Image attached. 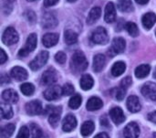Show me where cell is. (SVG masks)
Wrapping results in <instances>:
<instances>
[{
    "label": "cell",
    "mask_w": 156,
    "mask_h": 138,
    "mask_svg": "<svg viewBox=\"0 0 156 138\" xmlns=\"http://www.w3.org/2000/svg\"><path fill=\"white\" fill-rule=\"evenodd\" d=\"M46 112L48 114V122L52 127H57L61 114V107L58 106H48Z\"/></svg>",
    "instance_id": "7"
},
{
    "label": "cell",
    "mask_w": 156,
    "mask_h": 138,
    "mask_svg": "<svg viewBox=\"0 0 156 138\" xmlns=\"http://www.w3.org/2000/svg\"><path fill=\"white\" fill-rule=\"evenodd\" d=\"M132 83H133V80H132V78L131 77H126V78H124L122 81V82H121V87H122V88H124L125 90L126 89H128L131 85H132Z\"/></svg>",
    "instance_id": "42"
},
{
    "label": "cell",
    "mask_w": 156,
    "mask_h": 138,
    "mask_svg": "<svg viewBox=\"0 0 156 138\" xmlns=\"http://www.w3.org/2000/svg\"><path fill=\"white\" fill-rule=\"evenodd\" d=\"M57 79L58 76L55 69L48 68L47 71H44V73L41 76V83L46 86H52V84L57 82Z\"/></svg>",
    "instance_id": "8"
},
{
    "label": "cell",
    "mask_w": 156,
    "mask_h": 138,
    "mask_svg": "<svg viewBox=\"0 0 156 138\" xmlns=\"http://www.w3.org/2000/svg\"><path fill=\"white\" fill-rule=\"evenodd\" d=\"M80 85L82 88V90L89 91V90H90L93 87L94 80H93V78L90 74H84V75H82V77L80 79Z\"/></svg>",
    "instance_id": "25"
},
{
    "label": "cell",
    "mask_w": 156,
    "mask_h": 138,
    "mask_svg": "<svg viewBox=\"0 0 156 138\" xmlns=\"http://www.w3.org/2000/svg\"><path fill=\"white\" fill-rule=\"evenodd\" d=\"M141 92L144 97H146L152 101L156 100V83L154 82H149L144 83L142 87Z\"/></svg>",
    "instance_id": "11"
},
{
    "label": "cell",
    "mask_w": 156,
    "mask_h": 138,
    "mask_svg": "<svg viewBox=\"0 0 156 138\" xmlns=\"http://www.w3.org/2000/svg\"><path fill=\"white\" fill-rule=\"evenodd\" d=\"M25 16L27 17V19L30 22V23H34L37 19V16H36V14L31 11V10H28L25 13Z\"/></svg>",
    "instance_id": "43"
},
{
    "label": "cell",
    "mask_w": 156,
    "mask_h": 138,
    "mask_svg": "<svg viewBox=\"0 0 156 138\" xmlns=\"http://www.w3.org/2000/svg\"><path fill=\"white\" fill-rule=\"evenodd\" d=\"M77 126V119L73 114H68L62 122V129L66 133L73 131Z\"/></svg>",
    "instance_id": "14"
},
{
    "label": "cell",
    "mask_w": 156,
    "mask_h": 138,
    "mask_svg": "<svg viewBox=\"0 0 156 138\" xmlns=\"http://www.w3.org/2000/svg\"><path fill=\"white\" fill-rule=\"evenodd\" d=\"M152 138H156V133H154V134L153 135V137Z\"/></svg>",
    "instance_id": "52"
},
{
    "label": "cell",
    "mask_w": 156,
    "mask_h": 138,
    "mask_svg": "<svg viewBox=\"0 0 156 138\" xmlns=\"http://www.w3.org/2000/svg\"><path fill=\"white\" fill-rule=\"evenodd\" d=\"M106 58L103 54H97L93 59V70L96 72H100L105 66Z\"/></svg>",
    "instance_id": "23"
},
{
    "label": "cell",
    "mask_w": 156,
    "mask_h": 138,
    "mask_svg": "<svg viewBox=\"0 0 156 138\" xmlns=\"http://www.w3.org/2000/svg\"><path fill=\"white\" fill-rule=\"evenodd\" d=\"M88 64L89 62L82 51L77 50L72 55L70 60V68L72 71H74L75 73H79L85 71L88 67Z\"/></svg>",
    "instance_id": "1"
},
{
    "label": "cell",
    "mask_w": 156,
    "mask_h": 138,
    "mask_svg": "<svg viewBox=\"0 0 156 138\" xmlns=\"http://www.w3.org/2000/svg\"><path fill=\"white\" fill-rule=\"evenodd\" d=\"M26 112L29 115H38L43 113V107L39 101L34 100L26 104Z\"/></svg>",
    "instance_id": "10"
},
{
    "label": "cell",
    "mask_w": 156,
    "mask_h": 138,
    "mask_svg": "<svg viewBox=\"0 0 156 138\" xmlns=\"http://www.w3.org/2000/svg\"><path fill=\"white\" fill-rule=\"evenodd\" d=\"M126 48V42L124 40V38H115L112 42V46L109 49V55L113 57L115 55H118L122 52L124 51Z\"/></svg>",
    "instance_id": "6"
},
{
    "label": "cell",
    "mask_w": 156,
    "mask_h": 138,
    "mask_svg": "<svg viewBox=\"0 0 156 138\" xmlns=\"http://www.w3.org/2000/svg\"><path fill=\"white\" fill-rule=\"evenodd\" d=\"M27 1H30V2H33V1H36V0H27Z\"/></svg>",
    "instance_id": "53"
},
{
    "label": "cell",
    "mask_w": 156,
    "mask_h": 138,
    "mask_svg": "<svg viewBox=\"0 0 156 138\" xmlns=\"http://www.w3.org/2000/svg\"><path fill=\"white\" fill-rule=\"evenodd\" d=\"M117 7L121 12H132L133 10V5L131 0H119Z\"/></svg>",
    "instance_id": "33"
},
{
    "label": "cell",
    "mask_w": 156,
    "mask_h": 138,
    "mask_svg": "<svg viewBox=\"0 0 156 138\" xmlns=\"http://www.w3.org/2000/svg\"><path fill=\"white\" fill-rule=\"evenodd\" d=\"M125 29L132 37H137L139 35V28L137 25L133 22H127L124 26Z\"/></svg>",
    "instance_id": "34"
},
{
    "label": "cell",
    "mask_w": 156,
    "mask_h": 138,
    "mask_svg": "<svg viewBox=\"0 0 156 138\" xmlns=\"http://www.w3.org/2000/svg\"><path fill=\"white\" fill-rule=\"evenodd\" d=\"M2 99L7 103H16L18 101V94L15 90L7 89L2 93Z\"/></svg>",
    "instance_id": "20"
},
{
    "label": "cell",
    "mask_w": 156,
    "mask_h": 138,
    "mask_svg": "<svg viewBox=\"0 0 156 138\" xmlns=\"http://www.w3.org/2000/svg\"><path fill=\"white\" fill-rule=\"evenodd\" d=\"M95 129V125L92 121H86L83 123L80 128V133L83 136H89L92 134Z\"/></svg>",
    "instance_id": "30"
},
{
    "label": "cell",
    "mask_w": 156,
    "mask_h": 138,
    "mask_svg": "<svg viewBox=\"0 0 156 138\" xmlns=\"http://www.w3.org/2000/svg\"><path fill=\"white\" fill-rule=\"evenodd\" d=\"M102 106H103L102 101L99 97H95V96L90 98L87 102V104H86V108L90 112L100 110Z\"/></svg>",
    "instance_id": "21"
},
{
    "label": "cell",
    "mask_w": 156,
    "mask_h": 138,
    "mask_svg": "<svg viewBox=\"0 0 156 138\" xmlns=\"http://www.w3.org/2000/svg\"><path fill=\"white\" fill-rule=\"evenodd\" d=\"M59 0H44V6L46 7H49L52 6L54 5H56L57 3H58Z\"/></svg>",
    "instance_id": "45"
},
{
    "label": "cell",
    "mask_w": 156,
    "mask_h": 138,
    "mask_svg": "<svg viewBox=\"0 0 156 138\" xmlns=\"http://www.w3.org/2000/svg\"><path fill=\"white\" fill-rule=\"evenodd\" d=\"M15 0H4L3 2V11L5 15H8L12 10V5Z\"/></svg>",
    "instance_id": "40"
},
{
    "label": "cell",
    "mask_w": 156,
    "mask_h": 138,
    "mask_svg": "<svg viewBox=\"0 0 156 138\" xmlns=\"http://www.w3.org/2000/svg\"><path fill=\"white\" fill-rule=\"evenodd\" d=\"M125 70H126V64L123 61H117L112 66L111 73L114 77H119L125 71Z\"/></svg>",
    "instance_id": "28"
},
{
    "label": "cell",
    "mask_w": 156,
    "mask_h": 138,
    "mask_svg": "<svg viewBox=\"0 0 156 138\" xmlns=\"http://www.w3.org/2000/svg\"><path fill=\"white\" fill-rule=\"evenodd\" d=\"M156 22V15L154 13L149 12L146 13L145 15H144L143 18H142V23L143 26L146 28V29H151L154 25Z\"/></svg>",
    "instance_id": "22"
},
{
    "label": "cell",
    "mask_w": 156,
    "mask_h": 138,
    "mask_svg": "<svg viewBox=\"0 0 156 138\" xmlns=\"http://www.w3.org/2000/svg\"><path fill=\"white\" fill-rule=\"evenodd\" d=\"M116 19V9L112 2H109L105 7L104 20L107 23H113Z\"/></svg>",
    "instance_id": "15"
},
{
    "label": "cell",
    "mask_w": 156,
    "mask_h": 138,
    "mask_svg": "<svg viewBox=\"0 0 156 138\" xmlns=\"http://www.w3.org/2000/svg\"><path fill=\"white\" fill-rule=\"evenodd\" d=\"M64 40L68 45H73L78 41V34L71 29H67L64 32Z\"/></svg>",
    "instance_id": "31"
},
{
    "label": "cell",
    "mask_w": 156,
    "mask_h": 138,
    "mask_svg": "<svg viewBox=\"0 0 156 138\" xmlns=\"http://www.w3.org/2000/svg\"><path fill=\"white\" fill-rule=\"evenodd\" d=\"M48 52L46 50H43L41 52H39L36 58L29 63V67L32 71H38L40 70L48 61Z\"/></svg>",
    "instance_id": "5"
},
{
    "label": "cell",
    "mask_w": 156,
    "mask_h": 138,
    "mask_svg": "<svg viewBox=\"0 0 156 138\" xmlns=\"http://www.w3.org/2000/svg\"><path fill=\"white\" fill-rule=\"evenodd\" d=\"M55 60L58 64H64L66 62V60H67V55L63 51H58L55 55Z\"/></svg>",
    "instance_id": "41"
},
{
    "label": "cell",
    "mask_w": 156,
    "mask_h": 138,
    "mask_svg": "<svg viewBox=\"0 0 156 138\" xmlns=\"http://www.w3.org/2000/svg\"><path fill=\"white\" fill-rule=\"evenodd\" d=\"M63 95L62 93V88L58 85H52L49 86L45 92H44V97L48 101H55L58 100Z\"/></svg>",
    "instance_id": "9"
},
{
    "label": "cell",
    "mask_w": 156,
    "mask_h": 138,
    "mask_svg": "<svg viewBox=\"0 0 156 138\" xmlns=\"http://www.w3.org/2000/svg\"><path fill=\"white\" fill-rule=\"evenodd\" d=\"M112 95L113 97L118 100V101H122L124 99L125 95H126V90L122 87H119V88H115L112 90Z\"/></svg>",
    "instance_id": "37"
},
{
    "label": "cell",
    "mask_w": 156,
    "mask_h": 138,
    "mask_svg": "<svg viewBox=\"0 0 156 138\" xmlns=\"http://www.w3.org/2000/svg\"><path fill=\"white\" fill-rule=\"evenodd\" d=\"M148 120L151 121V122H153V123H154V124H156V111L152 112V113H150V114H148Z\"/></svg>",
    "instance_id": "46"
},
{
    "label": "cell",
    "mask_w": 156,
    "mask_h": 138,
    "mask_svg": "<svg viewBox=\"0 0 156 138\" xmlns=\"http://www.w3.org/2000/svg\"><path fill=\"white\" fill-rule=\"evenodd\" d=\"M20 91L21 93L26 95V96H30L34 93L35 92V87L32 83L29 82H25L20 86Z\"/></svg>",
    "instance_id": "35"
},
{
    "label": "cell",
    "mask_w": 156,
    "mask_h": 138,
    "mask_svg": "<svg viewBox=\"0 0 156 138\" xmlns=\"http://www.w3.org/2000/svg\"><path fill=\"white\" fill-rule=\"evenodd\" d=\"M151 71V67L148 64H142L140 66H138L135 69V76L138 79H144L145 77H147L150 73Z\"/></svg>",
    "instance_id": "27"
},
{
    "label": "cell",
    "mask_w": 156,
    "mask_h": 138,
    "mask_svg": "<svg viewBox=\"0 0 156 138\" xmlns=\"http://www.w3.org/2000/svg\"><path fill=\"white\" fill-rule=\"evenodd\" d=\"M81 102H82V98L80 95L79 94H76V95H73L69 102V106L71 108V109H78L80 105H81Z\"/></svg>",
    "instance_id": "36"
},
{
    "label": "cell",
    "mask_w": 156,
    "mask_h": 138,
    "mask_svg": "<svg viewBox=\"0 0 156 138\" xmlns=\"http://www.w3.org/2000/svg\"><path fill=\"white\" fill-rule=\"evenodd\" d=\"M10 75L16 81H25L27 78V71L22 67L16 66L11 70Z\"/></svg>",
    "instance_id": "19"
},
{
    "label": "cell",
    "mask_w": 156,
    "mask_h": 138,
    "mask_svg": "<svg viewBox=\"0 0 156 138\" xmlns=\"http://www.w3.org/2000/svg\"><path fill=\"white\" fill-rule=\"evenodd\" d=\"M135 1L140 5H146L149 2V0H135Z\"/></svg>",
    "instance_id": "49"
},
{
    "label": "cell",
    "mask_w": 156,
    "mask_h": 138,
    "mask_svg": "<svg viewBox=\"0 0 156 138\" xmlns=\"http://www.w3.org/2000/svg\"><path fill=\"white\" fill-rule=\"evenodd\" d=\"M154 78L156 80V68L155 70H154Z\"/></svg>",
    "instance_id": "50"
},
{
    "label": "cell",
    "mask_w": 156,
    "mask_h": 138,
    "mask_svg": "<svg viewBox=\"0 0 156 138\" xmlns=\"http://www.w3.org/2000/svg\"><path fill=\"white\" fill-rule=\"evenodd\" d=\"M94 138H110V137H109V136H108L106 133H101V134L97 135V136H96Z\"/></svg>",
    "instance_id": "48"
},
{
    "label": "cell",
    "mask_w": 156,
    "mask_h": 138,
    "mask_svg": "<svg viewBox=\"0 0 156 138\" xmlns=\"http://www.w3.org/2000/svg\"><path fill=\"white\" fill-rule=\"evenodd\" d=\"M58 25V20L52 13H46L42 16V27L45 28H52Z\"/></svg>",
    "instance_id": "18"
},
{
    "label": "cell",
    "mask_w": 156,
    "mask_h": 138,
    "mask_svg": "<svg viewBox=\"0 0 156 138\" xmlns=\"http://www.w3.org/2000/svg\"><path fill=\"white\" fill-rule=\"evenodd\" d=\"M37 44V34H35V33L30 34L27 37V38L25 46L18 51V56L19 57H26V56H27L30 52H32L36 49Z\"/></svg>",
    "instance_id": "2"
},
{
    "label": "cell",
    "mask_w": 156,
    "mask_h": 138,
    "mask_svg": "<svg viewBox=\"0 0 156 138\" xmlns=\"http://www.w3.org/2000/svg\"><path fill=\"white\" fill-rule=\"evenodd\" d=\"M126 104H127L128 110L130 112H132V113H138L141 110V108H142L140 100L135 95L129 96L128 99H127V103Z\"/></svg>",
    "instance_id": "16"
},
{
    "label": "cell",
    "mask_w": 156,
    "mask_h": 138,
    "mask_svg": "<svg viewBox=\"0 0 156 138\" xmlns=\"http://www.w3.org/2000/svg\"><path fill=\"white\" fill-rule=\"evenodd\" d=\"M68 2H70V3H72V2H75L76 0H67Z\"/></svg>",
    "instance_id": "51"
},
{
    "label": "cell",
    "mask_w": 156,
    "mask_h": 138,
    "mask_svg": "<svg viewBox=\"0 0 156 138\" xmlns=\"http://www.w3.org/2000/svg\"><path fill=\"white\" fill-rule=\"evenodd\" d=\"M90 39L93 43L99 44V45H105L109 41V36L107 33V30L102 27H97L91 34Z\"/></svg>",
    "instance_id": "3"
},
{
    "label": "cell",
    "mask_w": 156,
    "mask_h": 138,
    "mask_svg": "<svg viewBox=\"0 0 156 138\" xmlns=\"http://www.w3.org/2000/svg\"><path fill=\"white\" fill-rule=\"evenodd\" d=\"M0 113H1V117L3 119H11L14 114L10 103H2L0 104Z\"/></svg>",
    "instance_id": "26"
},
{
    "label": "cell",
    "mask_w": 156,
    "mask_h": 138,
    "mask_svg": "<svg viewBox=\"0 0 156 138\" xmlns=\"http://www.w3.org/2000/svg\"><path fill=\"white\" fill-rule=\"evenodd\" d=\"M16 129V125L14 124H7L1 128L0 131V138H10L14 134Z\"/></svg>",
    "instance_id": "32"
},
{
    "label": "cell",
    "mask_w": 156,
    "mask_h": 138,
    "mask_svg": "<svg viewBox=\"0 0 156 138\" xmlns=\"http://www.w3.org/2000/svg\"><path fill=\"white\" fill-rule=\"evenodd\" d=\"M5 82H9V77L5 74H2L1 76V83L4 84Z\"/></svg>",
    "instance_id": "47"
},
{
    "label": "cell",
    "mask_w": 156,
    "mask_h": 138,
    "mask_svg": "<svg viewBox=\"0 0 156 138\" xmlns=\"http://www.w3.org/2000/svg\"><path fill=\"white\" fill-rule=\"evenodd\" d=\"M59 39V36L57 33H47L42 38V43L47 48L55 46Z\"/></svg>",
    "instance_id": "17"
},
{
    "label": "cell",
    "mask_w": 156,
    "mask_h": 138,
    "mask_svg": "<svg viewBox=\"0 0 156 138\" xmlns=\"http://www.w3.org/2000/svg\"><path fill=\"white\" fill-rule=\"evenodd\" d=\"M2 41L6 46H12L16 44L18 41V34L16 30L12 27H6L2 35Z\"/></svg>",
    "instance_id": "4"
},
{
    "label": "cell",
    "mask_w": 156,
    "mask_h": 138,
    "mask_svg": "<svg viewBox=\"0 0 156 138\" xmlns=\"http://www.w3.org/2000/svg\"><path fill=\"white\" fill-rule=\"evenodd\" d=\"M75 90H74V87L73 85H71L70 83H66L64 84V86L62 87V93L63 95L65 96H69V95H72L74 93Z\"/></svg>",
    "instance_id": "39"
},
{
    "label": "cell",
    "mask_w": 156,
    "mask_h": 138,
    "mask_svg": "<svg viewBox=\"0 0 156 138\" xmlns=\"http://www.w3.org/2000/svg\"><path fill=\"white\" fill-rule=\"evenodd\" d=\"M31 136L33 138H48V135L42 131V129L36 124H31L29 126Z\"/></svg>",
    "instance_id": "29"
},
{
    "label": "cell",
    "mask_w": 156,
    "mask_h": 138,
    "mask_svg": "<svg viewBox=\"0 0 156 138\" xmlns=\"http://www.w3.org/2000/svg\"><path fill=\"white\" fill-rule=\"evenodd\" d=\"M30 135L31 133H30L29 128L27 126H22L19 129V132L16 138H29Z\"/></svg>",
    "instance_id": "38"
},
{
    "label": "cell",
    "mask_w": 156,
    "mask_h": 138,
    "mask_svg": "<svg viewBox=\"0 0 156 138\" xmlns=\"http://www.w3.org/2000/svg\"><path fill=\"white\" fill-rule=\"evenodd\" d=\"M110 117L115 125H121L125 121V115L122 108L113 107L110 110Z\"/></svg>",
    "instance_id": "13"
},
{
    "label": "cell",
    "mask_w": 156,
    "mask_h": 138,
    "mask_svg": "<svg viewBox=\"0 0 156 138\" xmlns=\"http://www.w3.org/2000/svg\"><path fill=\"white\" fill-rule=\"evenodd\" d=\"M7 60V55L5 54L4 49H1L0 51V64H4Z\"/></svg>",
    "instance_id": "44"
},
{
    "label": "cell",
    "mask_w": 156,
    "mask_h": 138,
    "mask_svg": "<svg viewBox=\"0 0 156 138\" xmlns=\"http://www.w3.org/2000/svg\"><path fill=\"white\" fill-rule=\"evenodd\" d=\"M123 135L125 138H138L140 135L139 125L135 122L128 124L123 130Z\"/></svg>",
    "instance_id": "12"
},
{
    "label": "cell",
    "mask_w": 156,
    "mask_h": 138,
    "mask_svg": "<svg viewBox=\"0 0 156 138\" xmlns=\"http://www.w3.org/2000/svg\"><path fill=\"white\" fill-rule=\"evenodd\" d=\"M101 15V8L100 6H94L91 8V10L90 11L88 17H87V23L89 25H92L94 24L100 17Z\"/></svg>",
    "instance_id": "24"
}]
</instances>
